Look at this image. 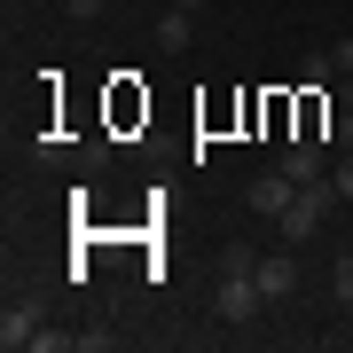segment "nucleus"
Segmentation results:
<instances>
[{
  "label": "nucleus",
  "instance_id": "1",
  "mask_svg": "<svg viewBox=\"0 0 353 353\" xmlns=\"http://www.w3.org/2000/svg\"><path fill=\"white\" fill-rule=\"evenodd\" d=\"M212 314H220L228 330H252V322L267 314V299H259V275H252V267H220V283H212Z\"/></svg>",
  "mask_w": 353,
  "mask_h": 353
},
{
  "label": "nucleus",
  "instance_id": "9",
  "mask_svg": "<svg viewBox=\"0 0 353 353\" xmlns=\"http://www.w3.org/2000/svg\"><path fill=\"white\" fill-rule=\"evenodd\" d=\"M330 290H338V306H353V252H345L338 267H330Z\"/></svg>",
  "mask_w": 353,
  "mask_h": 353
},
{
  "label": "nucleus",
  "instance_id": "6",
  "mask_svg": "<svg viewBox=\"0 0 353 353\" xmlns=\"http://www.w3.org/2000/svg\"><path fill=\"white\" fill-rule=\"evenodd\" d=\"M252 275H259V299H267V306H283L290 290H299V259H290V252H267Z\"/></svg>",
  "mask_w": 353,
  "mask_h": 353
},
{
  "label": "nucleus",
  "instance_id": "10",
  "mask_svg": "<svg viewBox=\"0 0 353 353\" xmlns=\"http://www.w3.org/2000/svg\"><path fill=\"white\" fill-rule=\"evenodd\" d=\"M330 181H338V196L353 204V150H338V165H330Z\"/></svg>",
  "mask_w": 353,
  "mask_h": 353
},
{
  "label": "nucleus",
  "instance_id": "2",
  "mask_svg": "<svg viewBox=\"0 0 353 353\" xmlns=\"http://www.w3.org/2000/svg\"><path fill=\"white\" fill-rule=\"evenodd\" d=\"M330 204H345V196H338V181H330V173H322V181H306V189L290 196V212L275 220V228H283V243H306V236H322V212H330Z\"/></svg>",
  "mask_w": 353,
  "mask_h": 353
},
{
  "label": "nucleus",
  "instance_id": "8",
  "mask_svg": "<svg viewBox=\"0 0 353 353\" xmlns=\"http://www.w3.org/2000/svg\"><path fill=\"white\" fill-rule=\"evenodd\" d=\"M330 79H338V63H330V55H306V71H299V87H330Z\"/></svg>",
  "mask_w": 353,
  "mask_h": 353
},
{
  "label": "nucleus",
  "instance_id": "13",
  "mask_svg": "<svg viewBox=\"0 0 353 353\" xmlns=\"http://www.w3.org/2000/svg\"><path fill=\"white\" fill-rule=\"evenodd\" d=\"M330 63H338V79H353V39H338V48H330Z\"/></svg>",
  "mask_w": 353,
  "mask_h": 353
},
{
  "label": "nucleus",
  "instance_id": "4",
  "mask_svg": "<svg viewBox=\"0 0 353 353\" xmlns=\"http://www.w3.org/2000/svg\"><path fill=\"white\" fill-rule=\"evenodd\" d=\"M283 173L299 181V189H306V181H322V173H330V150H322V134H290V150H283Z\"/></svg>",
  "mask_w": 353,
  "mask_h": 353
},
{
  "label": "nucleus",
  "instance_id": "12",
  "mask_svg": "<svg viewBox=\"0 0 353 353\" xmlns=\"http://www.w3.org/2000/svg\"><path fill=\"white\" fill-rule=\"evenodd\" d=\"M330 141H338V150H353V110H338V118H330Z\"/></svg>",
  "mask_w": 353,
  "mask_h": 353
},
{
  "label": "nucleus",
  "instance_id": "3",
  "mask_svg": "<svg viewBox=\"0 0 353 353\" xmlns=\"http://www.w3.org/2000/svg\"><path fill=\"white\" fill-rule=\"evenodd\" d=\"M157 55H189V39H196V0H173V8L157 16Z\"/></svg>",
  "mask_w": 353,
  "mask_h": 353
},
{
  "label": "nucleus",
  "instance_id": "14",
  "mask_svg": "<svg viewBox=\"0 0 353 353\" xmlns=\"http://www.w3.org/2000/svg\"><path fill=\"white\" fill-rule=\"evenodd\" d=\"M345 338H353V306H345Z\"/></svg>",
  "mask_w": 353,
  "mask_h": 353
},
{
  "label": "nucleus",
  "instance_id": "11",
  "mask_svg": "<svg viewBox=\"0 0 353 353\" xmlns=\"http://www.w3.org/2000/svg\"><path fill=\"white\" fill-rule=\"evenodd\" d=\"M63 8L79 16V24H94V16H110V0H63Z\"/></svg>",
  "mask_w": 353,
  "mask_h": 353
},
{
  "label": "nucleus",
  "instance_id": "5",
  "mask_svg": "<svg viewBox=\"0 0 353 353\" xmlns=\"http://www.w3.org/2000/svg\"><path fill=\"white\" fill-rule=\"evenodd\" d=\"M290 196H299V181H290L283 165H275V173H259L252 189H243V204H252V212H267V220H283V212H290Z\"/></svg>",
  "mask_w": 353,
  "mask_h": 353
},
{
  "label": "nucleus",
  "instance_id": "7",
  "mask_svg": "<svg viewBox=\"0 0 353 353\" xmlns=\"http://www.w3.org/2000/svg\"><path fill=\"white\" fill-rule=\"evenodd\" d=\"M32 338H39V306L32 299H8V306H0V345L16 353V345H32Z\"/></svg>",
  "mask_w": 353,
  "mask_h": 353
}]
</instances>
